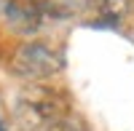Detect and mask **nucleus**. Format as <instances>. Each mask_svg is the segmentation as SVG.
I'll return each instance as SVG.
<instances>
[{"label": "nucleus", "mask_w": 134, "mask_h": 131, "mask_svg": "<svg viewBox=\"0 0 134 131\" xmlns=\"http://www.w3.org/2000/svg\"><path fill=\"white\" fill-rule=\"evenodd\" d=\"M14 118L21 131H48L70 115H67L64 99L57 91H51L48 86L32 83L30 88H24L19 94Z\"/></svg>", "instance_id": "f257e3e1"}, {"label": "nucleus", "mask_w": 134, "mask_h": 131, "mask_svg": "<svg viewBox=\"0 0 134 131\" xmlns=\"http://www.w3.org/2000/svg\"><path fill=\"white\" fill-rule=\"evenodd\" d=\"M8 64L16 78L30 80V83H40V80H48L64 70V56L43 40H30V43H21L14 51Z\"/></svg>", "instance_id": "f03ea898"}, {"label": "nucleus", "mask_w": 134, "mask_h": 131, "mask_svg": "<svg viewBox=\"0 0 134 131\" xmlns=\"http://www.w3.org/2000/svg\"><path fill=\"white\" fill-rule=\"evenodd\" d=\"M46 16V3L43 0H30V3H8L5 5V21L19 35H35Z\"/></svg>", "instance_id": "7ed1b4c3"}, {"label": "nucleus", "mask_w": 134, "mask_h": 131, "mask_svg": "<svg viewBox=\"0 0 134 131\" xmlns=\"http://www.w3.org/2000/svg\"><path fill=\"white\" fill-rule=\"evenodd\" d=\"M134 5V0H105L102 11H99V16H105L107 21H118L121 16H126Z\"/></svg>", "instance_id": "20e7f679"}, {"label": "nucleus", "mask_w": 134, "mask_h": 131, "mask_svg": "<svg viewBox=\"0 0 134 131\" xmlns=\"http://www.w3.org/2000/svg\"><path fill=\"white\" fill-rule=\"evenodd\" d=\"M102 5H105V0H62V8L64 11L78 8V11H94V14H99Z\"/></svg>", "instance_id": "39448f33"}, {"label": "nucleus", "mask_w": 134, "mask_h": 131, "mask_svg": "<svg viewBox=\"0 0 134 131\" xmlns=\"http://www.w3.org/2000/svg\"><path fill=\"white\" fill-rule=\"evenodd\" d=\"M48 131H88V128H86L81 121H78V118H72V115H70V118H64L62 123H57L54 128H48Z\"/></svg>", "instance_id": "423d86ee"}, {"label": "nucleus", "mask_w": 134, "mask_h": 131, "mask_svg": "<svg viewBox=\"0 0 134 131\" xmlns=\"http://www.w3.org/2000/svg\"><path fill=\"white\" fill-rule=\"evenodd\" d=\"M0 131H3V126H0Z\"/></svg>", "instance_id": "0eeeda50"}]
</instances>
